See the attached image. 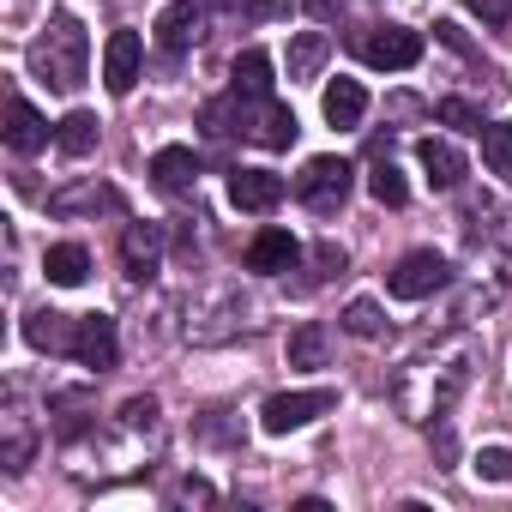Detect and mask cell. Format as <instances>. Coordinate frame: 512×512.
Wrapping results in <instances>:
<instances>
[{
    "mask_svg": "<svg viewBox=\"0 0 512 512\" xmlns=\"http://www.w3.org/2000/svg\"><path fill=\"white\" fill-rule=\"evenodd\" d=\"M344 332H350V338H380V332H386V314H380V302L356 296V302L344 308Z\"/></svg>",
    "mask_w": 512,
    "mask_h": 512,
    "instance_id": "obj_24",
    "label": "cell"
},
{
    "mask_svg": "<svg viewBox=\"0 0 512 512\" xmlns=\"http://www.w3.org/2000/svg\"><path fill=\"white\" fill-rule=\"evenodd\" d=\"M73 332H79V320H67V314H31L25 320V338L37 350H73Z\"/></svg>",
    "mask_w": 512,
    "mask_h": 512,
    "instance_id": "obj_21",
    "label": "cell"
},
{
    "mask_svg": "<svg viewBox=\"0 0 512 512\" xmlns=\"http://www.w3.org/2000/svg\"><path fill=\"white\" fill-rule=\"evenodd\" d=\"M31 61H37V73H43L55 91H73V85L85 79V25H79L73 13H61L55 31L31 49Z\"/></svg>",
    "mask_w": 512,
    "mask_h": 512,
    "instance_id": "obj_1",
    "label": "cell"
},
{
    "mask_svg": "<svg viewBox=\"0 0 512 512\" xmlns=\"http://www.w3.org/2000/svg\"><path fill=\"white\" fill-rule=\"evenodd\" d=\"M416 169L428 175L434 193H452L464 181V151L452 139H416Z\"/></svg>",
    "mask_w": 512,
    "mask_h": 512,
    "instance_id": "obj_11",
    "label": "cell"
},
{
    "mask_svg": "<svg viewBox=\"0 0 512 512\" xmlns=\"http://www.w3.org/2000/svg\"><path fill=\"white\" fill-rule=\"evenodd\" d=\"M332 55V37L326 31H296L290 37V79H314Z\"/></svg>",
    "mask_w": 512,
    "mask_h": 512,
    "instance_id": "obj_19",
    "label": "cell"
},
{
    "mask_svg": "<svg viewBox=\"0 0 512 512\" xmlns=\"http://www.w3.org/2000/svg\"><path fill=\"white\" fill-rule=\"evenodd\" d=\"M302 260V241L290 235V229H260L247 241V272H260V278H272V272H290Z\"/></svg>",
    "mask_w": 512,
    "mask_h": 512,
    "instance_id": "obj_9",
    "label": "cell"
},
{
    "mask_svg": "<svg viewBox=\"0 0 512 512\" xmlns=\"http://www.w3.org/2000/svg\"><path fill=\"white\" fill-rule=\"evenodd\" d=\"M350 181H356V169L344 157H308V169L296 175V199L314 211H338L350 199Z\"/></svg>",
    "mask_w": 512,
    "mask_h": 512,
    "instance_id": "obj_4",
    "label": "cell"
},
{
    "mask_svg": "<svg viewBox=\"0 0 512 512\" xmlns=\"http://www.w3.org/2000/svg\"><path fill=\"white\" fill-rule=\"evenodd\" d=\"M73 356L85 362V368H115L121 362V338H115V320L109 314H85L79 320V332H73Z\"/></svg>",
    "mask_w": 512,
    "mask_h": 512,
    "instance_id": "obj_8",
    "label": "cell"
},
{
    "mask_svg": "<svg viewBox=\"0 0 512 512\" xmlns=\"http://www.w3.org/2000/svg\"><path fill=\"white\" fill-rule=\"evenodd\" d=\"M157 260H163V223H127V235H121V266H127V278L145 284L157 272Z\"/></svg>",
    "mask_w": 512,
    "mask_h": 512,
    "instance_id": "obj_10",
    "label": "cell"
},
{
    "mask_svg": "<svg viewBox=\"0 0 512 512\" xmlns=\"http://www.w3.org/2000/svg\"><path fill=\"white\" fill-rule=\"evenodd\" d=\"M434 115H440L446 127H470V133H482V109H476V103H464V97H446Z\"/></svg>",
    "mask_w": 512,
    "mask_h": 512,
    "instance_id": "obj_27",
    "label": "cell"
},
{
    "mask_svg": "<svg viewBox=\"0 0 512 512\" xmlns=\"http://www.w3.org/2000/svg\"><path fill=\"white\" fill-rule=\"evenodd\" d=\"M199 7H193V0H169V7L157 13V49L163 55H187L193 49V37H199Z\"/></svg>",
    "mask_w": 512,
    "mask_h": 512,
    "instance_id": "obj_13",
    "label": "cell"
},
{
    "mask_svg": "<svg viewBox=\"0 0 512 512\" xmlns=\"http://www.w3.org/2000/svg\"><path fill=\"white\" fill-rule=\"evenodd\" d=\"M193 175H199V163H193V151H187V145H163V151L151 157V181H157L163 193H187V187H193Z\"/></svg>",
    "mask_w": 512,
    "mask_h": 512,
    "instance_id": "obj_17",
    "label": "cell"
},
{
    "mask_svg": "<svg viewBox=\"0 0 512 512\" xmlns=\"http://www.w3.org/2000/svg\"><path fill=\"white\" fill-rule=\"evenodd\" d=\"M446 278H452V266L440 260V253H434V247H416V253H404V260L392 266L386 290H392L398 302H422V296L446 290Z\"/></svg>",
    "mask_w": 512,
    "mask_h": 512,
    "instance_id": "obj_5",
    "label": "cell"
},
{
    "mask_svg": "<svg viewBox=\"0 0 512 512\" xmlns=\"http://www.w3.org/2000/svg\"><path fill=\"white\" fill-rule=\"evenodd\" d=\"M7 145H13L19 157H37V151L49 145V121H43L25 97H7Z\"/></svg>",
    "mask_w": 512,
    "mask_h": 512,
    "instance_id": "obj_14",
    "label": "cell"
},
{
    "mask_svg": "<svg viewBox=\"0 0 512 512\" xmlns=\"http://www.w3.org/2000/svg\"><path fill=\"white\" fill-rule=\"evenodd\" d=\"M356 55H362L368 67H380V73H404V67H416V61H422V31L374 25V31H362V37H356Z\"/></svg>",
    "mask_w": 512,
    "mask_h": 512,
    "instance_id": "obj_3",
    "label": "cell"
},
{
    "mask_svg": "<svg viewBox=\"0 0 512 512\" xmlns=\"http://www.w3.org/2000/svg\"><path fill=\"white\" fill-rule=\"evenodd\" d=\"M326 410H338V392H326V386H314V392H278V398H266L260 428L266 434H290V428H308Z\"/></svg>",
    "mask_w": 512,
    "mask_h": 512,
    "instance_id": "obj_6",
    "label": "cell"
},
{
    "mask_svg": "<svg viewBox=\"0 0 512 512\" xmlns=\"http://www.w3.org/2000/svg\"><path fill=\"white\" fill-rule=\"evenodd\" d=\"M55 145H61V157H91V151H97V115H91V109H73V115L55 127Z\"/></svg>",
    "mask_w": 512,
    "mask_h": 512,
    "instance_id": "obj_20",
    "label": "cell"
},
{
    "mask_svg": "<svg viewBox=\"0 0 512 512\" xmlns=\"http://www.w3.org/2000/svg\"><path fill=\"white\" fill-rule=\"evenodd\" d=\"M320 115H326L332 127H362V115H368V91H362L356 79H332L326 97H320Z\"/></svg>",
    "mask_w": 512,
    "mask_h": 512,
    "instance_id": "obj_15",
    "label": "cell"
},
{
    "mask_svg": "<svg viewBox=\"0 0 512 512\" xmlns=\"http://www.w3.org/2000/svg\"><path fill=\"white\" fill-rule=\"evenodd\" d=\"M121 422H127V428H151V422H157V398H127V404H121Z\"/></svg>",
    "mask_w": 512,
    "mask_h": 512,
    "instance_id": "obj_28",
    "label": "cell"
},
{
    "mask_svg": "<svg viewBox=\"0 0 512 512\" xmlns=\"http://www.w3.org/2000/svg\"><path fill=\"white\" fill-rule=\"evenodd\" d=\"M470 470H476L482 482L500 488V482H512V452H506V446H482V452L470 458Z\"/></svg>",
    "mask_w": 512,
    "mask_h": 512,
    "instance_id": "obj_26",
    "label": "cell"
},
{
    "mask_svg": "<svg viewBox=\"0 0 512 512\" xmlns=\"http://www.w3.org/2000/svg\"><path fill=\"white\" fill-rule=\"evenodd\" d=\"M284 199V175L272 169H235L229 175V205L235 211H272Z\"/></svg>",
    "mask_w": 512,
    "mask_h": 512,
    "instance_id": "obj_12",
    "label": "cell"
},
{
    "mask_svg": "<svg viewBox=\"0 0 512 512\" xmlns=\"http://www.w3.org/2000/svg\"><path fill=\"white\" fill-rule=\"evenodd\" d=\"M139 61H145L139 31H109V43H103V85H109L115 97H127V91L139 85Z\"/></svg>",
    "mask_w": 512,
    "mask_h": 512,
    "instance_id": "obj_7",
    "label": "cell"
},
{
    "mask_svg": "<svg viewBox=\"0 0 512 512\" xmlns=\"http://www.w3.org/2000/svg\"><path fill=\"white\" fill-rule=\"evenodd\" d=\"M229 79H235V97H272V55H266V49L235 55Z\"/></svg>",
    "mask_w": 512,
    "mask_h": 512,
    "instance_id": "obj_18",
    "label": "cell"
},
{
    "mask_svg": "<svg viewBox=\"0 0 512 512\" xmlns=\"http://www.w3.org/2000/svg\"><path fill=\"white\" fill-rule=\"evenodd\" d=\"M368 193H374L380 205H392V211L410 199V187H404V175H398L392 163H374V175H368Z\"/></svg>",
    "mask_w": 512,
    "mask_h": 512,
    "instance_id": "obj_25",
    "label": "cell"
},
{
    "mask_svg": "<svg viewBox=\"0 0 512 512\" xmlns=\"http://www.w3.org/2000/svg\"><path fill=\"white\" fill-rule=\"evenodd\" d=\"M464 7H470L482 25H506V19H512V0H464Z\"/></svg>",
    "mask_w": 512,
    "mask_h": 512,
    "instance_id": "obj_29",
    "label": "cell"
},
{
    "mask_svg": "<svg viewBox=\"0 0 512 512\" xmlns=\"http://www.w3.org/2000/svg\"><path fill=\"white\" fill-rule=\"evenodd\" d=\"M235 133H247L266 151H284L296 139V115L284 103H272V97H235Z\"/></svg>",
    "mask_w": 512,
    "mask_h": 512,
    "instance_id": "obj_2",
    "label": "cell"
},
{
    "mask_svg": "<svg viewBox=\"0 0 512 512\" xmlns=\"http://www.w3.org/2000/svg\"><path fill=\"white\" fill-rule=\"evenodd\" d=\"M290 368H326V326L302 320L290 332Z\"/></svg>",
    "mask_w": 512,
    "mask_h": 512,
    "instance_id": "obj_23",
    "label": "cell"
},
{
    "mask_svg": "<svg viewBox=\"0 0 512 512\" xmlns=\"http://www.w3.org/2000/svg\"><path fill=\"white\" fill-rule=\"evenodd\" d=\"M43 272H49V284L79 290V284L91 278V253H85L79 241H61V247H49V253H43Z\"/></svg>",
    "mask_w": 512,
    "mask_h": 512,
    "instance_id": "obj_16",
    "label": "cell"
},
{
    "mask_svg": "<svg viewBox=\"0 0 512 512\" xmlns=\"http://www.w3.org/2000/svg\"><path fill=\"white\" fill-rule=\"evenodd\" d=\"M482 163H488V175L512 181V127L506 121H482Z\"/></svg>",
    "mask_w": 512,
    "mask_h": 512,
    "instance_id": "obj_22",
    "label": "cell"
}]
</instances>
